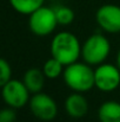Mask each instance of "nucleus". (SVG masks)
I'll return each mask as SVG.
<instances>
[{
	"label": "nucleus",
	"mask_w": 120,
	"mask_h": 122,
	"mask_svg": "<svg viewBox=\"0 0 120 122\" xmlns=\"http://www.w3.org/2000/svg\"><path fill=\"white\" fill-rule=\"evenodd\" d=\"M45 81L46 76L44 75L42 70L38 68H31L26 70L22 77L24 84L26 85V88L30 90L31 94H37L42 91L45 86Z\"/></svg>",
	"instance_id": "10"
},
{
	"label": "nucleus",
	"mask_w": 120,
	"mask_h": 122,
	"mask_svg": "<svg viewBox=\"0 0 120 122\" xmlns=\"http://www.w3.org/2000/svg\"><path fill=\"white\" fill-rule=\"evenodd\" d=\"M54 12H55L58 25L68 26V25H71L74 21V18H76L74 11L71 7H68V6L59 5V6L54 7Z\"/></svg>",
	"instance_id": "14"
},
{
	"label": "nucleus",
	"mask_w": 120,
	"mask_h": 122,
	"mask_svg": "<svg viewBox=\"0 0 120 122\" xmlns=\"http://www.w3.org/2000/svg\"><path fill=\"white\" fill-rule=\"evenodd\" d=\"M1 97L6 106L14 109H20L28 104L31 92L22 81L12 78L1 88Z\"/></svg>",
	"instance_id": "6"
},
{
	"label": "nucleus",
	"mask_w": 120,
	"mask_h": 122,
	"mask_svg": "<svg viewBox=\"0 0 120 122\" xmlns=\"http://www.w3.org/2000/svg\"><path fill=\"white\" fill-rule=\"evenodd\" d=\"M58 26L54 8L41 6L28 15V27L37 37H47L52 35Z\"/></svg>",
	"instance_id": "4"
},
{
	"label": "nucleus",
	"mask_w": 120,
	"mask_h": 122,
	"mask_svg": "<svg viewBox=\"0 0 120 122\" xmlns=\"http://www.w3.org/2000/svg\"><path fill=\"white\" fill-rule=\"evenodd\" d=\"M17 121V113L14 108L6 107L0 109V122H15Z\"/></svg>",
	"instance_id": "16"
},
{
	"label": "nucleus",
	"mask_w": 120,
	"mask_h": 122,
	"mask_svg": "<svg viewBox=\"0 0 120 122\" xmlns=\"http://www.w3.org/2000/svg\"><path fill=\"white\" fill-rule=\"evenodd\" d=\"M30 110L34 117L44 122L53 121L58 115V106L54 98L42 91L32 94L30 102Z\"/></svg>",
	"instance_id": "5"
},
{
	"label": "nucleus",
	"mask_w": 120,
	"mask_h": 122,
	"mask_svg": "<svg viewBox=\"0 0 120 122\" xmlns=\"http://www.w3.org/2000/svg\"><path fill=\"white\" fill-rule=\"evenodd\" d=\"M100 122H120V102L106 101L98 109Z\"/></svg>",
	"instance_id": "11"
},
{
	"label": "nucleus",
	"mask_w": 120,
	"mask_h": 122,
	"mask_svg": "<svg viewBox=\"0 0 120 122\" xmlns=\"http://www.w3.org/2000/svg\"><path fill=\"white\" fill-rule=\"evenodd\" d=\"M8 1L14 11L25 15H30L36 10L41 7L45 2V0H8Z\"/></svg>",
	"instance_id": "12"
},
{
	"label": "nucleus",
	"mask_w": 120,
	"mask_h": 122,
	"mask_svg": "<svg viewBox=\"0 0 120 122\" xmlns=\"http://www.w3.org/2000/svg\"><path fill=\"white\" fill-rule=\"evenodd\" d=\"M11 80H12V68L9 63L6 59L0 58V88H2Z\"/></svg>",
	"instance_id": "15"
},
{
	"label": "nucleus",
	"mask_w": 120,
	"mask_h": 122,
	"mask_svg": "<svg viewBox=\"0 0 120 122\" xmlns=\"http://www.w3.org/2000/svg\"><path fill=\"white\" fill-rule=\"evenodd\" d=\"M120 85V69L113 64L102 63L94 69V88L102 92H112Z\"/></svg>",
	"instance_id": "7"
},
{
	"label": "nucleus",
	"mask_w": 120,
	"mask_h": 122,
	"mask_svg": "<svg viewBox=\"0 0 120 122\" xmlns=\"http://www.w3.org/2000/svg\"><path fill=\"white\" fill-rule=\"evenodd\" d=\"M111 53V43L101 33L91 35L81 44V58L85 63L98 66L106 62Z\"/></svg>",
	"instance_id": "3"
},
{
	"label": "nucleus",
	"mask_w": 120,
	"mask_h": 122,
	"mask_svg": "<svg viewBox=\"0 0 120 122\" xmlns=\"http://www.w3.org/2000/svg\"><path fill=\"white\" fill-rule=\"evenodd\" d=\"M15 122H19V121H15Z\"/></svg>",
	"instance_id": "18"
},
{
	"label": "nucleus",
	"mask_w": 120,
	"mask_h": 122,
	"mask_svg": "<svg viewBox=\"0 0 120 122\" xmlns=\"http://www.w3.org/2000/svg\"><path fill=\"white\" fill-rule=\"evenodd\" d=\"M95 21L99 27L107 33L120 32V6L116 4H105L95 13Z\"/></svg>",
	"instance_id": "8"
},
{
	"label": "nucleus",
	"mask_w": 120,
	"mask_h": 122,
	"mask_svg": "<svg viewBox=\"0 0 120 122\" xmlns=\"http://www.w3.org/2000/svg\"><path fill=\"white\" fill-rule=\"evenodd\" d=\"M65 110L72 119H81L88 113V102L84 94L73 91L65 100Z\"/></svg>",
	"instance_id": "9"
},
{
	"label": "nucleus",
	"mask_w": 120,
	"mask_h": 122,
	"mask_svg": "<svg viewBox=\"0 0 120 122\" xmlns=\"http://www.w3.org/2000/svg\"><path fill=\"white\" fill-rule=\"evenodd\" d=\"M117 66L120 69V49L118 51V53H117Z\"/></svg>",
	"instance_id": "17"
},
{
	"label": "nucleus",
	"mask_w": 120,
	"mask_h": 122,
	"mask_svg": "<svg viewBox=\"0 0 120 122\" xmlns=\"http://www.w3.org/2000/svg\"><path fill=\"white\" fill-rule=\"evenodd\" d=\"M64 69H65V65L59 62L58 59L51 57L49 59H47L44 65H42V72L44 75L46 76V78L48 80H55L58 77H60L64 72Z\"/></svg>",
	"instance_id": "13"
},
{
	"label": "nucleus",
	"mask_w": 120,
	"mask_h": 122,
	"mask_svg": "<svg viewBox=\"0 0 120 122\" xmlns=\"http://www.w3.org/2000/svg\"><path fill=\"white\" fill-rule=\"evenodd\" d=\"M51 57L61 62L65 66L77 62L81 57V43L70 31H61L53 36L51 41Z\"/></svg>",
	"instance_id": "1"
},
{
	"label": "nucleus",
	"mask_w": 120,
	"mask_h": 122,
	"mask_svg": "<svg viewBox=\"0 0 120 122\" xmlns=\"http://www.w3.org/2000/svg\"><path fill=\"white\" fill-rule=\"evenodd\" d=\"M65 84L73 91L85 94L94 88L93 66L82 62H74L66 65L62 72Z\"/></svg>",
	"instance_id": "2"
}]
</instances>
